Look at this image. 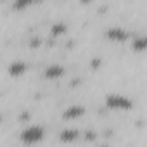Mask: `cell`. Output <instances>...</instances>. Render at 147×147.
I'll list each match as a JSON object with an SVG mask.
<instances>
[{
    "label": "cell",
    "instance_id": "1",
    "mask_svg": "<svg viewBox=\"0 0 147 147\" xmlns=\"http://www.w3.org/2000/svg\"><path fill=\"white\" fill-rule=\"evenodd\" d=\"M106 107L111 111H130L133 109V100L121 94H109L104 100Z\"/></svg>",
    "mask_w": 147,
    "mask_h": 147
},
{
    "label": "cell",
    "instance_id": "2",
    "mask_svg": "<svg viewBox=\"0 0 147 147\" xmlns=\"http://www.w3.org/2000/svg\"><path fill=\"white\" fill-rule=\"evenodd\" d=\"M43 137H45V128L40 126V125H31V126L24 128V130L21 131V135H19L21 142H24V144H28V145H33V144L42 142Z\"/></svg>",
    "mask_w": 147,
    "mask_h": 147
},
{
    "label": "cell",
    "instance_id": "3",
    "mask_svg": "<svg viewBox=\"0 0 147 147\" xmlns=\"http://www.w3.org/2000/svg\"><path fill=\"white\" fill-rule=\"evenodd\" d=\"M104 36L111 42H126L130 38V33L125 30V28H119V26H113L109 30H106Z\"/></svg>",
    "mask_w": 147,
    "mask_h": 147
},
{
    "label": "cell",
    "instance_id": "4",
    "mask_svg": "<svg viewBox=\"0 0 147 147\" xmlns=\"http://www.w3.org/2000/svg\"><path fill=\"white\" fill-rule=\"evenodd\" d=\"M66 69L61 66V64H49L45 69H43V78L47 80H59L64 76Z\"/></svg>",
    "mask_w": 147,
    "mask_h": 147
},
{
    "label": "cell",
    "instance_id": "5",
    "mask_svg": "<svg viewBox=\"0 0 147 147\" xmlns=\"http://www.w3.org/2000/svg\"><path fill=\"white\" fill-rule=\"evenodd\" d=\"M7 73H9V76H12V78L23 76L24 73H26V62L24 61H14V62H11L9 67H7Z\"/></svg>",
    "mask_w": 147,
    "mask_h": 147
},
{
    "label": "cell",
    "instance_id": "6",
    "mask_svg": "<svg viewBox=\"0 0 147 147\" xmlns=\"http://www.w3.org/2000/svg\"><path fill=\"white\" fill-rule=\"evenodd\" d=\"M83 114H85V109L82 106H71L69 109H66L62 113V118H66V119H78Z\"/></svg>",
    "mask_w": 147,
    "mask_h": 147
},
{
    "label": "cell",
    "instance_id": "7",
    "mask_svg": "<svg viewBox=\"0 0 147 147\" xmlns=\"http://www.w3.org/2000/svg\"><path fill=\"white\" fill-rule=\"evenodd\" d=\"M145 45H147V40H145V36H133V42H131V49L135 50V52H144L145 50Z\"/></svg>",
    "mask_w": 147,
    "mask_h": 147
},
{
    "label": "cell",
    "instance_id": "8",
    "mask_svg": "<svg viewBox=\"0 0 147 147\" xmlns=\"http://www.w3.org/2000/svg\"><path fill=\"white\" fill-rule=\"evenodd\" d=\"M35 2H36V0H14V2H12V9L14 11H24L28 7H31Z\"/></svg>",
    "mask_w": 147,
    "mask_h": 147
},
{
    "label": "cell",
    "instance_id": "9",
    "mask_svg": "<svg viewBox=\"0 0 147 147\" xmlns=\"http://www.w3.org/2000/svg\"><path fill=\"white\" fill-rule=\"evenodd\" d=\"M76 137H78V131L76 130H66V131L61 133V140L62 142H73Z\"/></svg>",
    "mask_w": 147,
    "mask_h": 147
},
{
    "label": "cell",
    "instance_id": "10",
    "mask_svg": "<svg viewBox=\"0 0 147 147\" xmlns=\"http://www.w3.org/2000/svg\"><path fill=\"white\" fill-rule=\"evenodd\" d=\"M66 30H67V28H66L64 23H55L50 31H52V36H61L62 33H66Z\"/></svg>",
    "mask_w": 147,
    "mask_h": 147
},
{
    "label": "cell",
    "instance_id": "11",
    "mask_svg": "<svg viewBox=\"0 0 147 147\" xmlns=\"http://www.w3.org/2000/svg\"><path fill=\"white\" fill-rule=\"evenodd\" d=\"M0 121H2V114H0Z\"/></svg>",
    "mask_w": 147,
    "mask_h": 147
}]
</instances>
